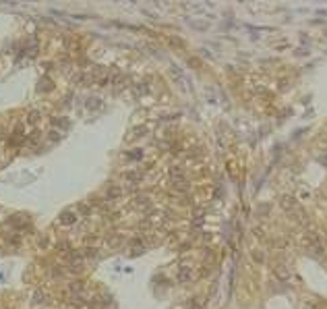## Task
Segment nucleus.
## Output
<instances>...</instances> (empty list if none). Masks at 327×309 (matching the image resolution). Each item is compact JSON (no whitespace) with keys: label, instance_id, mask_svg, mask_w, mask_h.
I'll return each instance as SVG.
<instances>
[{"label":"nucleus","instance_id":"f257e3e1","mask_svg":"<svg viewBox=\"0 0 327 309\" xmlns=\"http://www.w3.org/2000/svg\"><path fill=\"white\" fill-rule=\"evenodd\" d=\"M191 276H193V270H191V268H180V270H178V280H180V282L191 280Z\"/></svg>","mask_w":327,"mask_h":309},{"label":"nucleus","instance_id":"f03ea898","mask_svg":"<svg viewBox=\"0 0 327 309\" xmlns=\"http://www.w3.org/2000/svg\"><path fill=\"white\" fill-rule=\"evenodd\" d=\"M60 222H62V224H73L75 222V214H73V212H64V214L60 216Z\"/></svg>","mask_w":327,"mask_h":309},{"label":"nucleus","instance_id":"7ed1b4c3","mask_svg":"<svg viewBox=\"0 0 327 309\" xmlns=\"http://www.w3.org/2000/svg\"><path fill=\"white\" fill-rule=\"evenodd\" d=\"M29 120H31V122L37 120V112H31V114H29Z\"/></svg>","mask_w":327,"mask_h":309}]
</instances>
